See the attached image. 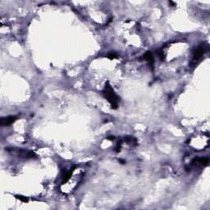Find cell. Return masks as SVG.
Returning <instances> with one entry per match:
<instances>
[{"label": "cell", "mask_w": 210, "mask_h": 210, "mask_svg": "<svg viewBox=\"0 0 210 210\" xmlns=\"http://www.w3.org/2000/svg\"><path fill=\"white\" fill-rule=\"evenodd\" d=\"M204 53V49L203 47H199L197 48L194 52H193V62H195V64L197 63V61H199Z\"/></svg>", "instance_id": "2"}, {"label": "cell", "mask_w": 210, "mask_h": 210, "mask_svg": "<svg viewBox=\"0 0 210 210\" xmlns=\"http://www.w3.org/2000/svg\"><path fill=\"white\" fill-rule=\"evenodd\" d=\"M116 57H117V55L113 54V53H110L109 54H108V57L110 58V59H113V58H115Z\"/></svg>", "instance_id": "6"}, {"label": "cell", "mask_w": 210, "mask_h": 210, "mask_svg": "<svg viewBox=\"0 0 210 210\" xmlns=\"http://www.w3.org/2000/svg\"><path fill=\"white\" fill-rule=\"evenodd\" d=\"M17 119V117H16V116H8L6 118H1L0 123H1V126H8L12 124Z\"/></svg>", "instance_id": "3"}, {"label": "cell", "mask_w": 210, "mask_h": 210, "mask_svg": "<svg viewBox=\"0 0 210 210\" xmlns=\"http://www.w3.org/2000/svg\"><path fill=\"white\" fill-rule=\"evenodd\" d=\"M103 94L104 97L106 98V100L108 101V103L111 104V107L113 109H117L118 108V97L114 92L113 87L109 85V83L107 82L106 86L104 87V89L103 90Z\"/></svg>", "instance_id": "1"}, {"label": "cell", "mask_w": 210, "mask_h": 210, "mask_svg": "<svg viewBox=\"0 0 210 210\" xmlns=\"http://www.w3.org/2000/svg\"><path fill=\"white\" fill-rule=\"evenodd\" d=\"M16 197L18 199H20L21 201H22V202H24V203H27L29 201V199L27 198V197H25V196H22V195H16Z\"/></svg>", "instance_id": "5"}, {"label": "cell", "mask_w": 210, "mask_h": 210, "mask_svg": "<svg viewBox=\"0 0 210 210\" xmlns=\"http://www.w3.org/2000/svg\"><path fill=\"white\" fill-rule=\"evenodd\" d=\"M144 58H145V59L147 62H149V63H150V65H152V66H153L154 60H153V54H151L150 52H147V53H146V54L144 55Z\"/></svg>", "instance_id": "4"}]
</instances>
